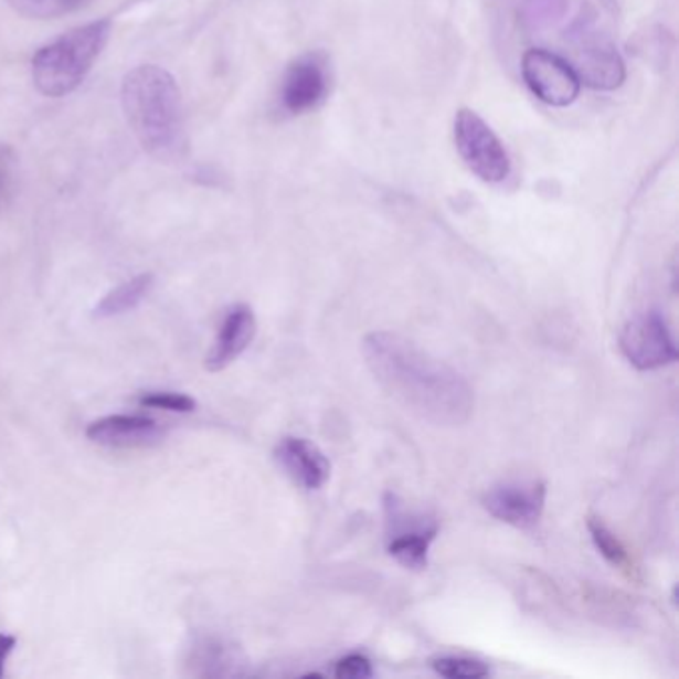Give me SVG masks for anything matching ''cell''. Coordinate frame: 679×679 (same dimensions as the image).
<instances>
[{"instance_id": "6da1fadb", "label": "cell", "mask_w": 679, "mask_h": 679, "mask_svg": "<svg viewBox=\"0 0 679 679\" xmlns=\"http://www.w3.org/2000/svg\"><path fill=\"white\" fill-rule=\"evenodd\" d=\"M361 349L376 383L418 418L460 426L473 415L475 393L467 379L411 339L375 331L367 335Z\"/></svg>"}, {"instance_id": "7a4b0ae2", "label": "cell", "mask_w": 679, "mask_h": 679, "mask_svg": "<svg viewBox=\"0 0 679 679\" xmlns=\"http://www.w3.org/2000/svg\"><path fill=\"white\" fill-rule=\"evenodd\" d=\"M123 108L134 136L153 158L172 162L185 148L182 92L172 74L144 64L126 74Z\"/></svg>"}, {"instance_id": "3957f363", "label": "cell", "mask_w": 679, "mask_h": 679, "mask_svg": "<svg viewBox=\"0 0 679 679\" xmlns=\"http://www.w3.org/2000/svg\"><path fill=\"white\" fill-rule=\"evenodd\" d=\"M110 31V21L91 22L42 46L32 59L36 91L49 98H61L76 91L88 76L92 64L98 61Z\"/></svg>"}, {"instance_id": "277c9868", "label": "cell", "mask_w": 679, "mask_h": 679, "mask_svg": "<svg viewBox=\"0 0 679 679\" xmlns=\"http://www.w3.org/2000/svg\"><path fill=\"white\" fill-rule=\"evenodd\" d=\"M455 144L468 170L482 182H505L510 173V158L505 144L477 112L460 108L455 118Z\"/></svg>"}, {"instance_id": "5b68a950", "label": "cell", "mask_w": 679, "mask_h": 679, "mask_svg": "<svg viewBox=\"0 0 679 679\" xmlns=\"http://www.w3.org/2000/svg\"><path fill=\"white\" fill-rule=\"evenodd\" d=\"M619 349L639 371H656L678 361L676 339L659 311L632 317L619 335Z\"/></svg>"}, {"instance_id": "8992f818", "label": "cell", "mask_w": 679, "mask_h": 679, "mask_svg": "<svg viewBox=\"0 0 679 679\" xmlns=\"http://www.w3.org/2000/svg\"><path fill=\"white\" fill-rule=\"evenodd\" d=\"M522 78L538 100L556 108L576 102L582 86L570 62L542 49H532L522 56Z\"/></svg>"}, {"instance_id": "52a82bcc", "label": "cell", "mask_w": 679, "mask_h": 679, "mask_svg": "<svg viewBox=\"0 0 679 679\" xmlns=\"http://www.w3.org/2000/svg\"><path fill=\"white\" fill-rule=\"evenodd\" d=\"M572 52L576 59V64L572 68L579 74L580 82L588 84L592 88L614 91L626 81L624 62L619 59L618 52L586 24L580 26V32H576L572 41Z\"/></svg>"}, {"instance_id": "ba28073f", "label": "cell", "mask_w": 679, "mask_h": 679, "mask_svg": "<svg viewBox=\"0 0 679 679\" xmlns=\"http://www.w3.org/2000/svg\"><path fill=\"white\" fill-rule=\"evenodd\" d=\"M544 505L547 485L540 480L505 482L490 488L482 497V507L487 508L488 514L522 530L537 527L544 512Z\"/></svg>"}, {"instance_id": "9c48e42d", "label": "cell", "mask_w": 679, "mask_h": 679, "mask_svg": "<svg viewBox=\"0 0 679 679\" xmlns=\"http://www.w3.org/2000/svg\"><path fill=\"white\" fill-rule=\"evenodd\" d=\"M329 91L327 61L321 52H309L291 62L285 72L282 102L291 114L311 110Z\"/></svg>"}, {"instance_id": "30bf717a", "label": "cell", "mask_w": 679, "mask_h": 679, "mask_svg": "<svg viewBox=\"0 0 679 679\" xmlns=\"http://www.w3.org/2000/svg\"><path fill=\"white\" fill-rule=\"evenodd\" d=\"M275 458L297 485L307 490L323 487L331 477V463L323 450L307 438L285 436L275 448Z\"/></svg>"}, {"instance_id": "8fae6325", "label": "cell", "mask_w": 679, "mask_h": 679, "mask_svg": "<svg viewBox=\"0 0 679 679\" xmlns=\"http://www.w3.org/2000/svg\"><path fill=\"white\" fill-rule=\"evenodd\" d=\"M257 323H255V315L250 305H235L232 307L222 327L215 337L212 351L205 357V367L208 371L218 373L223 371L225 367L232 365L237 357L244 353L247 347L254 341Z\"/></svg>"}, {"instance_id": "7c38bea8", "label": "cell", "mask_w": 679, "mask_h": 679, "mask_svg": "<svg viewBox=\"0 0 679 679\" xmlns=\"http://www.w3.org/2000/svg\"><path fill=\"white\" fill-rule=\"evenodd\" d=\"M86 436L96 445L130 448L158 441L162 436V428L150 416L110 415L91 423Z\"/></svg>"}, {"instance_id": "4fadbf2b", "label": "cell", "mask_w": 679, "mask_h": 679, "mask_svg": "<svg viewBox=\"0 0 679 679\" xmlns=\"http://www.w3.org/2000/svg\"><path fill=\"white\" fill-rule=\"evenodd\" d=\"M438 527L436 524H421L411 530H401L391 537L389 542V554L395 558L399 564L405 569L423 570L428 564V548L435 540Z\"/></svg>"}, {"instance_id": "5bb4252c", "label": "cell", "mask_w": 679, "mask_h": 679, "mask_svg": "<svg viewBox=\"0 0 679 679\" xmlns=\"http://www.w3.org/2000/svg\"><path fill=\"white\" fill-rule=\"evenodd\" d=\"M152 274L136 275L130 282H124L123 285L114 287L112 291L104 295L100 304L96 305L94 315L96 317H116V315L132 311L148 297V294L152 291Z\"/></svg>"}, {"instance_id": "9a60e30c", "label": "cell", "mask_w": 679, "mask_h": 679, "mask_svg": "<svg viewBox=\"0 0 679 679\" xmlns=\"http://www.w3.org/2000/svg\"><path fill=\"white\" fill-rule=\"evenodd\" d=\"M588 530L600 554L606 558L614 569L622 570L628 579H636V569L624 542L600 518H590Z\"/></svg>"}, {"instance_id": "2e32d148", "label": "cell", "mask_w": 679, "mask_h": 679, "mask_svg": "<svg viewBox=\"0 0 679 679\" xmlns=\"http://www.w3.org/2000/svg\"><path fill=\"white\" fill-rule=\"evenodd\" d=\"M438 676L450 679H480L490 673L487 664L465 656H441L431 661Z\"/></svg>"}, {"instance_id": "e0dca14e", "label": "cell", "mask_w": 679, "mask_h": 679, "mask_svg": "<svg viewBox=\"0 0 679 679\" xmlns=\"http://www.w3.org/2000/svg\"><path fill=\"white\" fill-rule=\"evenodd\" d=\"M138 403L148 409H158V411H170V413H192L195 411L198 403L192 396L182 395V393H146L138 399Z\"/></svg>"}, {"instance_id": "ac0fdd59", "label": "cell", "mask_w": 679, "mask_h": 679, "mask_svg": "<svg viewBox=\"0 0 679 679\" xmlns=\"http://www.w3.org/2000/svg\"><path fill=\"white\" fill-rule=\"evenodd\" d=\"M335 676L339 679H365L373 676V668H371V661L365 656L351 654V656L337 661Z\"/></svg>"}, {"instance_id": "d6986e66", "label": "cell", "mask_w": 679, "mask_h": 679, "mask_svg": "<svg viewBox=\"0 0 679 679\" xmlns=\"http://www.w3.org/2000/svg\"><path fill=\"white\" fill-rule=\"evenodd\" d=\"M14 646H17V638H14V636L0 634V678L4 676V666H7V661H9V656H11Z\"/></svg>"}, {"instance_id": "ffe728a7", "label": "cell", "mask_w": 679, "mask_h": 679, "mask_svg": "<svg viewBox=\"0 0 679 679\" xmlns=\"http://www.w3.org/2000/svg\"><path fill=\"white\" fill-rule=\"evenodd\" d=\"M46 2L49 0H22V4H31V7H34V4H46ZM62 2L64 0H54V4H62Z\"/></svg>"}]
</instances>
